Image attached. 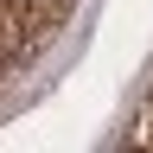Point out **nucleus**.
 Instances as JSON below:
<instances>
[{
    "instance_id": "obj_1",
    "label": "nucleus",
    "mask_w": 153,
    "mask_h": 153,
    "mask_svg": "<svg viewBox=\"0 0 153 153\" xmlns=\"http://www.w3.org/2000/svg\"><path fill=\"white\" fill-rule=\"evenodd\" d=\"M19 51H26V26H19V7H7V0H0V70H7Z\"/></svg>"
}]
</instances>
